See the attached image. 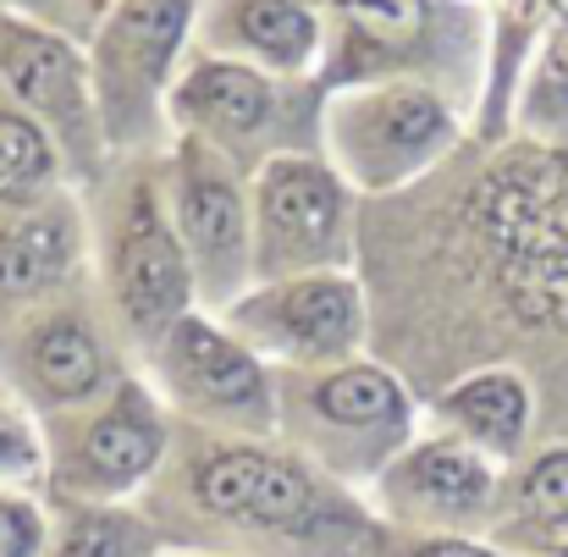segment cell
<instances>
[{
    "mask_svg": "<svg viewBox=\"0 0 568 557\" xmlns=\"http://www.w3.org/2000/svg\"><path fill=\"white\" fill-rule=\"evenodd\" d=\"M139 503L178 553L371 557L386 530L365 492L332 480L276 436H210L193 425H178Z\"/></svg>",
    "mask_w": 568,
    "mask_h": 557,
    "instance_id": "1",
    "label": "cell"
},
{
    "mask_svg": "<svg viewBox=\"0 0 568 557\" xmlns=\"http://www.w3.org/2000/svg\"><path fill=\"white\" fill-rule=\"evenodd\" d=\"M464 226L519 321L568 326V150L497 155L464 199Z\"/></svg>",
    "mask_w": 568,
    "mask_h": 557,
    "instance_id": "2",
    "label": "cell"
},
{
    "mask_svg": "<svg viewBox=\"0 0 568 557\" xmlns=\"http://www.w3.org/2000/svg\"><path fill=\"white\" fill-rule=\"evenodd\" d=\"M271 386H276V442L354 492L371 486L419 436L414 392L365 354L321 371H271Z\"/></svg>",
    "mask_w": 568,
    "mask_h": 557,
    "instance_id": "3",
    "label": "cell"
},
{
    "mask_svg": "<svg viewBox=\"0 0 568 557\" xmlns=\"http://www.w3.org/2000/svg\"><path fill=\"white\" fill-rule=\"evenodd\" d=\"M321 111L326 94L315 78H271L260 67L199 50L166 100L172 133L210 144L243 178H254L276 155H321Z\"/></svg>",
    "mask_w": 568,
    "mask_h": 557,
    "instance_id": "4",
    "label": "cell"
},
{
    "mask_svg": "<svg viewBox=\"0 0 568 557\" xmlns=\"http://www.w3.org/2000/svg\"><path fill=\"white\" fill-rule=\"evenodd\" d=\"M94 243H100V298L122 343L150 354L189 310H199L189 254L178 243L166 210V178L155 155H139V166L105 199Z\"/></svg>",
    "mask_w": 568,
    "mask_h": 557,
    "instance_id": "5",
    "label": "cell"
},
{
    "mask_svg": "<svg viewBox=\"0 0 568 557\" xmlns=\"http://www.w3.org/2000/svg\"><path fill=\"white\" fill-rule=\"evenodd\" d=\"M199 0H116L89 39V89L111 155L166 144V100L183 78Z\"/></svg>",
    "mask_w": 568,
    "mask_h": 557,
    "instance_id": "6",
    "label": "cell"
},
{
    "mask_svg": "<svg viewBox=\"0 0 568 557\" xmlns=\"http://www.w3.org/2000/svg\"><path fill=\"white\" fill-rule=\"evenodd\" d=\"M44 436V469L39 497L44 503H133L161 475L178 419L161 403V392L139 375H128L111 397L39 419Z\"/></svg>",
    "mask_w": 568,
    "mask_h": 557,
    "instance_id": "7",
    "label": "cell"
},
{
    "mask_svg": "<svg viewBox=\"0 0 568 557\" xmlns=\"http://www.w3.org/2000/svg\"><path fill=\"white\" fill-rule=\"evenodd\" d=\"M321 144L354 193H397L453 155L458 117L453 100L419 78L354 83L326 94Z\"/></svg>",
    "mask_w": 568,
    "mask_h": 557,
    "instance_id": "8",
    "label": "cell"
},
{
    "mask_svg": "<svg viewBox=\"0 0 568 557\" xmlns=\"http://www.w3.org/2000/svg\"><path fill=\"white\" fill-rule=\"evenodd\" d=\"M0 381L22 397L33 419H55L72 408H89L111 397L128 365H122V332L89 282L44 298L39 310L0 326Z\"/></svg>",
    "mask_w": 568,
    "mask_h": 557,
    "instance_id": "9",
    "label": "cell"
},
{
    "mask_svg": "<svg viewBox=\"0 0 568 557\" xmlns=\"http://www.w3.org/2000/svg\"><path fill=\"white\" fill-rule=\"evenodd\" d=\"M144 359L178 425L210 436H276L271 365L243 348L215 315L189 310Z\"/></svg>",
    "mask_w": 568,
    "mask_h": 557,
    "instance_id": "10",
    "label": "cell"
},
{
    "mask_svg": "<svg viewBox=\"0 0 568 557\" xmlns=\"http://www.w3.org/2000/svg\"><path fill=\"white\" fill-rule=\"evenodd\" d=\"M254 221V287L315 271H348L354 260V188L326 155H276L248 178Z\"/></svg>",
    "mask_w": 568,
    "mask_h": 557,
    "instance_id": "11",
    "label": "cell"
},
{
    "mask_svg": "<svg viewBox=\"0 0 568 557\" xmlns=\"http://www.w3.org/2000/svg\"><path fill=\"white\" fill-rule=\"evenodd\" d=\"M161 178H166V210H172L178 243L189 254L199 310L221 315L254 287L248 178L199 139H172Z\"/></svg>",
    "mask_w": 568,
    "mask_h": 557,
    "instance_id": "12",
    "label": "cell"
},
{
    "mask_svg": "<svg viewBox=\"0 0 568 557\" xmlns=\"http://www.w3.org/2000/svg\"><path fill=\"white\" fill-rule=\"evenodd\" d=\"M215 321L243 348H254L271 371H321V365L359 359L371 337V298L354 271H315V276L248 287Z\"/></svg>",
    "mask_w": 568,
    "mask_h": 557,
    "instance_id": "13",
    "label": "cell"
},
{
    "mask_svg": "<svg viewBox=\"0 0 568 557\" xmlns=\"http://www.w3.org/2000/svg\"><path fill=\"white\" fill-rule=\"evenodd\" d=\"M497 497L503 486L491 458L447 431L414 436L365 486L376 519L403 536H491Z\"/></svg>",
    "mask_w": 568,
    "mask_h": 557,
    "instance_id": "14",
    "label": "cell"
},
{
    "mask_svg": "<svg viewBox=\"0 0 568 557\" xmlns=\"http://www.w3.org/2000/svg\"><path fill=\"white\" fill-rule=\"evenodd\" d=\"M0 100L55 133L72 178L105 172V133L89 89V55L78 50V39L22 11H0Z\"/></svg>",
    "mask_w": 568,
    "mask_h": 557,
    "instance_id": "15",
    "label": "cell"
},
{
    "mask_svg": "<svg viewBox=\"0 0 568 557\" xmlns=\"http://www.w3.org/2000/svg\"><path fill=\"white\" fill-rule=\"evenodd\" d=\"M83 265H89V221L72 188L28 210H0V326L89 282Z\"/></svg>",
    "mask_w": 568,
    "mask_h": 557,
    "instance_id": "16",
    "label": "cell"
},
{
    "mask_svg": "<svg viewBox=\"0 0 568 557\" xmlns=\"http://www.w3.org/2000/svg\"><path fill=\"white\" fill-rule=\"evenodd\" d=\"M193 50L271 78H310L326 50V11L315 0H199Z\"/></svg>",
    "mask_w": 568,
    "mask_h": 557,
    "instance_id": "17",
    "label": "cell"
},
{
    "mask_svg": "<svg viewBox=\"0 0 568 557\" xmlns=\"http://www.w3.org/2000/svg\"><path fill=\"white\" fill-rule=\"evenodd\" d=\"M436 425L486 458H514L530 436V386L519 371H469L436 392Z\"/></svg>",
    "mask_w": 568,
    "mask_h": 557,
    "instance_id": "18",
    "label": "cell"
},
{
    "mask_svg": "<svg viewBox=\"0 0 568 557\" xmlns=\"http://www.w3.org/2000/svg\"><path fill=\"white\" fill-rule=\"evenodd\" d=\"M172 553L150 508L133 503H50L44 557H161Z\"/></svg>",
    "mask_w": 568,
    "mask_h": 557,
    "instance_id": "19",
    "label": "cell"
},
{
    "mask_svg": "<svg viewBox=\"0 0 568 557\" xmlns=\"http://www.w3.org/2000/svg\"><path fill=\"white\" fill-rule=\"evenodd\" d=\"M558 530H568V442L519 464V475L497 497L491 541L514 553V547H530V536H558Z\"/></svg>",
    "mask_w": 568,
    "mask_h": 557,
    "instance_id": "20",
    "label": "cell"
},
{
    "mask_svg": "<svg viewBox=\"0 0 568 557\" xmlns=\"http://www.w3.org/2000/svg\"><path fill=\"white\" fill-rule=\"evenodd\" d=\"M67 155L55 144V133L44 122H33L28 111L0 100V210H28L44 204L55 193H67Z\"/></svg>",
    "mask_w": 568,
    "mask_h": 557,
    "instance_id": "21",
    "label": "cell"
},
{
    "mask_svg": "<svg viewBox=\"0 0 568 557\" xmlns=\"http://www.w3.org/2000/svg\"><path fill=\"white\" fill-rule=\"evenodd\" d=\"M50 547V503L22 480H0V557H44Z\"/></svg>",
    "mask_w": 568,
    "mask_h": 557,
    "instance_id": "22",
    "label": "cell"
},
{
    "mask_svg": "<svg viewBox=\"0 0 568 557\" xmlns=\"http://www.w3.org/2000/svg\"><path fill=\"white\" fill-rule=\"evenodd\" d=\"M44 469V436L39 419L22 408V397L0 381V480H33Z\"/></svg>",
    "mask_w": 568,
    "mask_h": 557,
    "instance_id": "23",
    "label": "cell"
},
{
    "mask_svg": "<svg viewBox=\"0 0 568 557\" xmlns=\"http://www.w3.org/2000/svg\"><path fill=\"white\" fill-rule=\"evenodd\" d=\"M371 557H514L486 536H403V530H381Z\"/></svg>",
    "mask_w": 568,
    "mask_h": 557,
    "instance_id": "24",
    "label": "cell"
},
{
    "mask_svg": "<svg viewBox=\"0 0 568 557\" xmlns=\"http://www.w3.org/2000/svg\"><path fill=\"white\" fill-rule=\"evenodd\" d=\"M530 105H541V111H564L568 105V33H558V39L547 44L541 72H536V83H530Z\"/></svg>",
    "mask_w": 568,
    "mask_h": 557,
    "instance_id": "25",
    "label": "cell"
},
{
    "mask_svg": "<svg viewBox=\"0 0 568 557\" xmlns=\"http://www.w3.org/2000/svg\"><path fill=\"white\" fill-rule=\"evenodd\" d=\"M111 6H116V0H22V17L55 28V11H83V28H89V39H94V28L105 22Z\"/></svg>",
    "mask_w": 568,
    "mask_h": 557,
    "instance_id": "26",
    "label": "cell"
},
{
    "mask_svg": "<svg viewBox=\"0 0 568 557\" xmlns=\"http://www.w3.org/2000/svg\"><path fill=\"white\" fill-rule=\"evenodd\" d=\"M161 557H221V553H178V547H172V553H161Z\"/></svg>",
    "mask_w": 568,
    "mask_h": 557,
    "instance_id": "27",
    "label": "cell"
},
{
    "mask_svg": "<svg viewBox=\"0 0 568 557\" xmlns=\"http://www.w3.org/2000/svg\"><path fill=\"white\" fill-rule=\"evenodd\" d=\"M552 557H568V541H564V547H558V553H552Z\"/></svg>",
    "mask_w": 568,
    "mask_h": 557,
    "instance_id": "28",
    "label": "cell"
},
{
    "mask_svg": "<svg viewBox=\"0 0 568 557\" xmlns=\"http://www.w3.org/2000/svg\"><path fill=\"white\" fill-rule=\"evenodd\" d=\"M0 6H6V0H0Z\"/></svg>",
    "mask_w": 568,
    "mask_h": 557,
    "instance_id": "29",
    "label": "cell"
}]
</instances>
